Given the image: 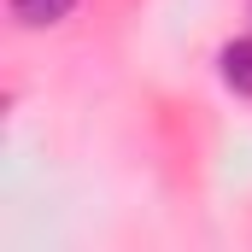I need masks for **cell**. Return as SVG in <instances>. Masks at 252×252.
<instances>
[{
    "label": "cell",
    "mask_w": 252,
    "mask_h": 252,
    "mask_svg": "<svg viewBox=\"0 0 252 252\" xmlns=\"http://www.w3.org/2000/svg\"><path fill=\"white\" fill-rule=\"evenodd\" d=\"M70 12H76V0H12L18 30H47V24H64Z\"/></svg>",
    "instance_id": "obj_1"
},
{
    "label": "cell",
    "mask_w": 252,
    "mask_h": 252,
    "mask_svg": "<svg viewBox=\"0 0 252 252\" xmlns=\"http://www.w3.org/2000/svg\"><path fill=\"white\" fill-rule=\"evenodd\" d=\"M217 64H223V82H229L235 94H247V100H252V35H241V41H229Z\"/></svg>",
    "instance_id": "obj_2"
}]
</instances>
